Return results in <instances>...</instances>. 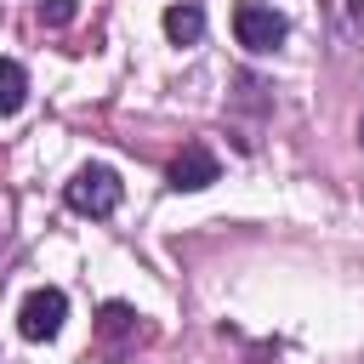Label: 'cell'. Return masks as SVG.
Masks as SVG:
<instances>
[{
	"instance_id": "cell-5",
	"label": "cell",
	"mask_w": 364,
	"mask_h": 364,
	"mask_svg": "<svg viewBox=\"0 0 364 364\" xmlns=\"http://www.w3.org/2000/svg\"><path fill=\"white\" fill-rule=\"evenodd\" d=\"M222 176V165H216V154L205 148V142H188L176 159H171V171H165V182L176 188V193H199V188H210Z\"/></svg>"
},
{
	"instance_id": "cell-8",
	"label": "cell",
	"mask_w": 364,
	"mask_h": 364,
	"mask_svg": "<svg viewBox=\"0 0 364 364\" xmlns=\"http://www.w3.org/2000/svg\"><path fill=\"white\" fill-rule=\"evenodd\" d=\"M40 23H46V28L74 23V0H40Z\"/></svg>"
},
{
	"instance_id": "cell-2",
	"label": "cell",
	"mask_w": 364,
	"mask_h": 364,
	"mask_svg": "<svg viewBox=\"0 0 364 364\" xmlns=\"http://www.w3.org/2000/svg\"><path fill=\"white\" fill-rule=\"evenodd\" d=\"M63 318H68V296H63L57 284H40V290H28L23 307H17V336H23V341H57V336H63Z\"/></svg>"
},
{
	"instance_id": "cell-6",
	"label": "cell",
	"mask_w": 364,
	"mask_h": 364,
	"mask_svg": "<svg viewBox=\"0 0 364 364\" xmlns=\"http://www.w3.org/2000/svg\"><path fill=\"white\" fill-rule=\"evenodd\" d=\"M165 40L171 46H199V34H205V11L193 6V0H176V6H165Z\"/></svg>"
},
{
	"instance_id": "cell-7",
	"label": "cell",
	"mask_w": 364,
	"mask_h": 364,
	"mask_svg": "<svg viewBox=\"0 0 364 364\" xmlns=\"http://www.w3.org/2000/svg\"><path fill=\"white\" fill-rule=\"evenodd\" d=\"M28 102V74L17 57H0V114H17Z\"/></svg>"
},
{
	"instance_id": "cell-1",
	"label": "cell",
	"mask_w": 364,
	"mask_h": 364,
	"mask_svg": "<svg viewBox=\"0 0 364 364\" xmlns=\"http://www.w3.org/2000/svg\"><path fill=\"white\" fill-rule=\"evenodd\" d=\"M119 171L114 165H80L74 176H68V188H63V199H68V210H80V216H114V205H119Z\"/></svg>"
},
{
	"instance_id": "cell-9",
	"label": "cell",
	"mask_w": 364,
	"mask_h": 364,
	"mask_svg": "<svg viewBox=\"0 0 364 364\" xmlns=\"http://www.w3.org/2000/svg\"><path fill=\"white\" fill-rule=\"evenodd\" d=\"M358 142H364V119H358Z\"/></svg>"
},
{
	"instance_id": "cell-4",
	"label": "cell",
	"mask_w": 364,
	"mask_h": 364,
	"mask_svg": "<svg viewBox=\"0 0 364 364\" xmlns=\"http://www.w3.org/2000/svg\"><path fill=\"white\" fill-rule=\"evenodd\" d=\"M136 318H142L136 307H125V301H102V313H97V353L125 358V353L142 341V324H136Z\"/></svg>"
},
{
	"instance_id": "cell-3",
	"label": "cell",
	"mask_w": 364,
	"mask_h": 364,
	"mask_svg": "<svg viewBox=\"0 0 364 364\" xmlns=\"http://www.w3.org/2000/svg\"><path fill=\"white\" fill-rule=\"evenodd\" d=\"M233 34H239V46H250V51H279L284 34H290V23H284L267 0H239V6H233Z\"/></svg>"
}]
</instances>
